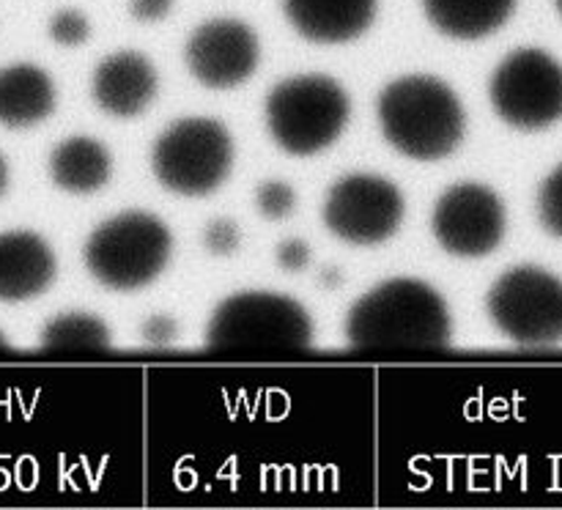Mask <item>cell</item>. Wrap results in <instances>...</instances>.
Wrapping results in <instances>:
<instances>
[{"mask_svg":"<svg viewBox=\"0 0 562 510\" xmlns=\"http://www.w3.org/2000/svg\"><path fill=\"white\" fill-rule=\"evenodd\" d=\"M256 206L258 212L267 219H285L291 217L296 206V192L294 186L285 181H263L256 192Z\"/></svg>","mask_w":562,"mask_h":510,"instance_id":"21","label":"cell"},{"mask_svg":"<svg viewBox=\"0 0 562 510\" xmlns=\"http://www.w3.org/2000/svg\"><path fill=\"white\" fill-rule=\"evenodd\" d=\"M44 351H104L110 349V329L93 313L71 310L49 318L42 329Z\"/></svg>","mask_w":562,"mask_h":510,"instance_id":"18","label":"cell"},{"mask_svg":"<svg viewBox=\"0 0 562 510\" xmlns=\"http://www.w3.org/2000/svg\"><path fill=\"white\" fill-rule=\"evenodd\" d=\"M49 175L55 186L71 195H91L113 175V157L108 146L88 135L66 137L49 154Z\"/></svg>","mask_w":562,"mask_h":510,"instance_id":"16","label":"cell"},{"mask_svg":"<svg viewBox=\"0 0 562 510\" xmlns=\"http://www.w3.org/2000/svg\"><path fill=\"white\" fill-rule=\"evenodd\" d=\"M9 179H11V173H9V159H5L3 154H0V195H3V192L9 190Z\"/></svg>","mask_w":562,"mask_h":510,"instance_id":"26","label":"cell"},{"mask_svg":"<svg viewBox=\"0 0 562 510\" xmlns=\"http://www.w3.org/2000/svg\"><path fill=\"white\" fill-rule=\"evenodd\" d=\"M488 316L519 345L562 340V280L541 267H514L488 291Z\"/></svg>","mask_w":562,"mask_h":510,"instance_id":"7","label":"cell"},{"mask_svg":"<svg viewBox=\"0 0 562 510\" xmlns=\"http://www.w3.org/2000/svg\"><path fill=\"white\" fill-rule=\"evenodd\" d=\"M346 335L355 349H445L450 313L442 294L428 283L393 277L351 305Z\"/></svg>","mask_w":562,"mask_h":510,"instance_id":"1","label":"cell"},{"mask_svg":"<svg viewBox=\"0 0 562 510\" xmlns=\"http://www.w3.org/2000/svg\"><path fill=\"white\" fill-rule=\"evenodd\" d=\"M538 217L552 236L562 239V165L547 175L538 192Z\"/></svg>","mask_w":562,"mask_h":510,"instance_id":"20","label":"cell"},{"mask_svg":"<svg viewBox=\"0 0 562 510\" xmlns=\"http://www.w3.org/2000/svg\"><path fill=\"white\" fill-rule=\"evenodd\" d=\"M176 0H130V14L135 22H159L173 11Z\"/></svg>","mask_w":562,"mask_h":510,"instance_id":"25","label":"cell"},{"mask_svg":"<svg viewBox=\"0 0 562 510\" xmlns=\"http://www.w3.org/2000/svg\"><path fill=\"white\" fill-rule=\"evenodd\" d=\"M494 113L516 129H547L562 118V64L538 47H521L492 77Z\"/></svg>","mask_w":562,"mask_h":510,"instance_id":"8","label":"cell"},{"mask_svg":"<svg viewBox=\"0 0 562 510\" xmlns=\"http://www.w3.org/2000/svg\"><path fill=\"white\" fill-rule=\"evenodd\" d=\"M159 91V77L151 60L135 49L108 55L93 71L91 97L104 113L115 118H135Z\"/></svg>","mask_w":562,"mask_h":510,"instance_id":"12","label":"cell"},{"mask_svg":"<svg viewBox=\"0 0 562 510\" xmlns=\"http://www.w3.org/2000/svg\"><path fill=\"white\" fill-rule=\"evenodd\" d=\"M554 3H558V9H560V14H562V0H554Z\"/></svg>","mask_w":562,"mask_h":510,"instance_id":"29","label":"cell"},{"mask_svg":"<svg viewBox=\"0 0 562 510\" xmlns=\"http://www.w3.org/2000/svg\"><path fill=\"white\" fill-rule=\"evenodd\" d=\"M311 263V247L302 239H289L278 245V267L285 272H302Z\"/></svg>","mask_w":562,"mask_h":510,"instance_id":"24","label":"cell"},{"mask_svg":"<svg viewBox=\"0 0 562 510\" xmlns=\"http://www.w3.org/2000/svg\"><path fill=\"white\" fill-rule=\"evenodd\" d=\"M335 277H340V272H335V269H327V272L322 274L324 285H340V280H335Z\"/></svg>","mask_w":562,"mask_h":510,"instance_id":"27","label":"cell"},{"mask_svg":"<svg viewBox=\"0 0 562 510\" xmlns=\"http://www.w3.org/2000/svg\"><path fill=\"white\" fill-rule=\"evenodd\" d=\"M179 338V321L170 316H151L143 324V340L148 345H157V349H165L173 340Z\"/></svg>","mask_w":562,"mask_h":510,"instance_id":"23","label":"cell"},{"mask_svg":"<svg viewBox=\"0 0 562 510\" xmlns=\"http://www.w3.org/2000/svg\"><path fill=\"white\" fill-rule=\"evenodd\" d=\"M5 345H9V343H5V338H3V332H0V349H5Z\"/></svg>","mask_w":562,"mask_h":510,"instance_id":"28","label":"cell"},{"mask_svg":"<svg viewBox=\"0 0 562 510\" xmlns=\"http://www.w3.org/2000/svg\"><path fill=\"white\" fill-rule=\"evenodd\" d=\"M311 343V313L274 291H239L223 299L206 332L212 351H302Z\"/></svg>","mask_w":562,"mask_h":510,"instance_id":"3","label":"cell"},{"mask_svg":"<svg viewBox=\"0 0 562 510\" xmlns=\"http://www.w3.org/2000/svg\"><path fill=\"white\" fill-rule=\"evenodd\" d=\"M349 93L327 75L289 77L267 97L269 132L294 157H311L333 146L349 124Z\"/></svg>","mask_w":562,"mask_h":510,"instance_id":"4","label":"cell"},{"mask_svg":"<svg viewBox=\"0 0 562 510\" xmlns=\"http://www.w3.org/2000/svg\"><path fill=\"white\" fill-rule=\"evenodd\" d=\"M55 110V82L42 66L11 64L0 69V124L25 129Z\"/></svg>","mask_w":562,"mask_h":510,"instance_id":"15","label":"cell"},{"mask_svg":"<svg viewBox=\"0 0 562 510\" xmlns=\"http://www.w3.org/2000/svg\"><path fill=\"white\" fill-rule=\"evenodd\" d=\"M49 38L60 47H80L91 38V22L82 11L77 9H60L49 16V25H47Z\"/></svg>","mask_w":562,"mask_h":510,"instance_id":"19","label":"cell"},{"mask_svg":"<svg viewBox=\"0 0 562 510\" xmlns=\"http://www.w3.org/2000/svg\"><path fill=\"white\" fill-rule=\"evenodd\" d=\"M404 219V195L390 179L349 173L335 181L324 201V223L349 245L387 241Z\"/></svg>","mask_w":562,"mask_h":510,"instance_id":"9","label":"cell"},{"mask_svg":"<svg viewBox=\"0 0 562 510\" xmlns=\"http://www.w3.org/2000/svg\"><path fill=\"white\" fill-rule=\"evenodd\" d=\"M173 234L148 212H124L104 219L86 241L88 272L113 291H135L154 283L168 267Z\"/></svg>","mask_w":562,"mask_h":510,"instance_id":"5","label":"cell"},{"mask_svg":"<svg viewBox=\"0 0 562 510\" xmlns=\"http://www.w3.org/2000/svg\"><path fill=\"white\" fill-rule=\"evenodd\" d=\"M428 22L461 42L492 36L510 20L516 0H423Z\"/></svg>","mask_w":562,"mask_h":510,"instance_id":"17","label":"cell"},{"mask_svg":"<svg viewBox=\"0 0 562 510\" xmlns=\"http://www.w3.org/2000/svg\"><path fill=\"white\" fill-rule=\"evenodd\" d=\"M379 0H283V11L300 36L316 44H346L376 20Z\"/></svg>","mask_w":562,"mask_h":510,"instance_id":"14","label":"cell"},{"mask_svg":"<svg viewBox=\"0 0 562 510\" xmlns=\"http://www.w3.org/2000/svg\"><path fill=\"white\" fill-rule=\"evenodd\" d=\"M58 261L33 230L0 234V302H25L53 285Z\"/></svg>","mask_w":562,"mask_h":510,"instance_id":"13","label":"cell"},{"mask_svg":"<svg viewBox=\"0 0 562 510\" xmlns=\"http://www.w3.org/2000/svg\"><path fill=\"white\" fill-rule=\"evenodd\" d=\"M203 247H206L212 256L228 258L234 256L236 250L241 247V228L234 223V219H212L203 230Z\"/></svg>","mask_w":562,"mask_h":510,"instance_id":"22","label":"cell"},{"mask_svg":"<svg viewBox=\"0 0 562 510\" xmlns=\"http://www.w3.org/2000/svg\"><path fill=\"white\" fill-rule=\"evenodd\" d=\"M379 124L384 137L401 154L434 162L464 140L467 115L459 93L431 75L393 80L379 97Z\"/></svg>","mask_w":562,"mask_h":510,"instance_id":"2","label":"cell"},{"mask_svg":"<svg viewBox=\"0 0 562 510\" xmlns=\"http://www.w3.org/2000/svg\"><path fill=\"white\" fill-rule=\"evenodd\" d=\"M184 58L198 82L225 91L252 77L261 60V42L247 22L214 16L190 33Z\"/></svg>","mask_w":562,"mask_h":510,"instance_id":"11","label":"cell"},{"mask_svg":"<svg viewBox=\"0 0 562 510\" xmlns=\"http://www.w3.org/2000/svg\"><path fill=\"white\" fill-rule=\"evenodd\" d=\"M234 165V140L214 118H181L157 137L151 168L159 184L176 195H209Z\"/></svg>","mask_w":562,"mask_h":510,"instance_id":"6","label":"cell"},{"mask_svg":"<svg viewBox=\"0 0 562 510\" xmlns=\"http://www.w3.org/2000/svg\"><path fill=\"white\" fill-rule=\"evenodd\" d=\"M505 206L486 184L464 181L450 186L434 206V236L439 247L459 258H483L505 236Z\"/></svg>","mask_w":562,"mask_h":510,"instance_id":"10","label":"cell"}]
</instances>
